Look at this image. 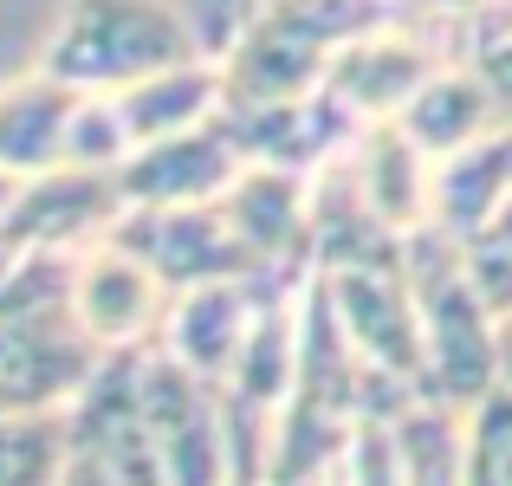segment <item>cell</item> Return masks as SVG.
<instances>
[{"mask_svg": "<svg viewBox=\"0 0 512 486\" xmlns=\"http://www.w3.org/2000/svg\"><path fill=\"white\" fill-rule=\"evenodd\" d=\"M59 486H169L137 402V350H104L72 396V467Z\"/></svg>", "mask_w": 512, "mask_h": 486, "instance_id": "cell-6", "label": "cell"}, {"mask_svg": "<svg viewBox=\"0 0 512 486\" xmlns=\"http://www.w3.org/2000/svg\"><path fill=\"white\" fill-rule=\"evenodd\" d=\"M396 376L370 370L363 350L350 344V331L331 312L325 286H305V318H299V376H292L286 415H279V441H273V474L266 486H331L350 454V435L370 415V402Z\"/></svg>", "mask_w": 512, "mask_h": 486, "instance_id": "cell-1", "label": "cell"}, {"mask_svg": "<svg viewBox=\"0 0 512 486\" xmlns=\"http://www.w3.org/2000/svg\"><path fill=\"white\" fill-rule=\"evenodd\" d=\"M175 305V286L130 247L124 234L85 240L65 273V312L91 350H137L163 337V318Z\"/></svg>", "mask_w": 512, "mask_h": 486, "instance_id": "cell-7", "label": "cell"}, {"mask_svg": "<svg viewBox=\"0 0 512 486\" xmlns=\"http://www.w3.org/2000/svg\"><path fill=\"white\" fill-rule=\"evenodd\" d=\"M454 240H461V266L480 286V299L493 305V318H512V195L480 227H467Z\"/></svg>", "mask_w": 512, "mask_h": 486, "instance_id": "cell-19", "label": "cell"}, {"mask_svg": "<svg viewBox=\"0 0 512 486\" xmlns=\"http://www.w3.org/2000/svg\"><path fill=\"white\" fill-rule=\"evenodd\" d=\"M234 486H253V480H234Z\"/></svg>", "mask_w": 512, "mask_h": 486, "instance_id": "cell-25", "label": "cell"}, {"mask_svg": "<svg viewBox=\"0 0 512 486\" xmlns=\"http://www.w3.org/2000/svg\"><path fill=\"white\" fill-rule=\"evenodd\" d=\"M312 273L325 286L338 324L350 331V344L363 350V363L409 389H428L422 312H415V279H409V260H402V240L344 253V260H325Z\"/></svg>", "mask_w": 512, "mask_h": 486, "instance_id": "cell-5", "label": "cell"}, {"mask_svg": "<svg viewBox=\"0 0 512 486\" xmlns=\"http://www.w3.org/2000/svg\"><path fill=\"white\" fill-rule=\"evenodd\" d=\"M247 162H253L247 143L234 137V124L221 111L208 124L182 130V137L143 143L117 169V195H124V208H195V201H221Z\"/></svg>", "mask_w": 512, "mask_h": 486, "instance_id": "cell-10", "label": "cell"}, {"mask_svg": "<svg viewBox=\"0 0 512 486\" xmlns=\"http://www.w3.org/2000/svg\"><path fill=\"white\" fill-rule=\"evenodd\" d=\"M448 59H461L454 39H441L435 26L409 20V13H389L383 26H370L363 39H350L338 59H331L325 91L370 130V124H383V117H402V104H409Z\"/></svg>", "mask_w": 512, "mask_h": 486, "instance_id": "cell-8", "label": "cell"}, {"mask_svg": "<svg viewBox=\"0 0 512 486\" xmlns=\"http://www.w3.org/2000/svg\"><path fill=\"white\" fill-rule=\"evenodd\" d=\"M78 111H85V91L65 85L46 65L7 78V85H0V169H13L20 182L65 169V162H72Z\"/></svg>", "mask_w": 512, "mask_h": 486, "instance_id": "cell-13", "label": "cell"}, {"mask_svg": "<svg viewBox=\"0 0 512 486\" xmlns=\"http://www.w3.org/2000/svg\"><path fill=\"white\" fill-rule=\"evenodd\" d=\"M338 46H325L318 33H305L292 13H279L266 0V13L247 26L234 52L221 59V85H227V111H260V104H292L325 91Z\"/></svg>", "mask_w": 512, "mask_h": 486, "instance_id": "cell-12", "label": "cell"}, {"mask_svg": "<svg viewBox=\"0 0 512 486\" xmlns=\"http://www.w3.org/2000/svg\"><path fill=\"white\" fill-rule=\"evenodd\" d=\"M20 188H26L20 175H13V169H0V227L13 221V208H20Z\"/></svg>", "mask_w": 512, "mask_h": 486, "instance_id": "cell-23", "label": "cell"}, {"mask_svg": "<svg viewBox=\"0 0 512 486\" xmlns=\"http://www.w3.org/2000/svg\"><path fill=\"white\" fill-rule=\"evenodd\" d=\"M111 234H124L156 273L182 286H208V279H253L266 273L260 253L234 234L221 201H195V208H124Z\"/></svg>", "mask_w": 512, "mask_h": 486, "instance_id": "cell-9", "label": "cell"}, {"mask_svg": "<svg viewBox=\"0 0 512 486\" xmlns=\"http://www.w3.org/2000/svg\"><path fill=\"white\" fill-rule=\"evenodd\" d=\"M137 402L169 486H234V428L221 383L188 370L163 337L137 344Z\"/></svg>", "mask_w": 512, "mask_h": 486, "instance_id": "cell-4", "label": "cell"}, {"mask_svg": "<svg viewBox=\"0 0 512 486\" xmlns=\"http://www.w3.org/2000/svg\"><path fill=\"white\" fill-rule=\"evenodd\" d=\"M506 195H512V124L435 162V208H428V227L467 234V227H480Z\"/></svg>", "mask_w": 512, "mask_h": 486, "instance_id": "cell-17", "label": "cell"}, {"mask_svg": "<svg viewBox=\"0 0 512 486\" xmlns=\"http://www.w3.org/2000/svg\"><path fill=\"white\" fill-rule=\"evenodd\" d=\"M182 59H208L169 0H65L39 65L78 91H124Z\"/></svg>", "mask_w": 512, "mask_h": 486, "instance_id": "cell-3", "label": "cell"}, {"mask_svg": "<svg viewBox=\"0 0 512 486\" xmlns=\"http://www.w3.org/2000/svg\"><path fill=\"white\" fill-rule=\"evenodd\" d=\"M169 7L188 20V33H195V46L208 59H227L247 39V26L266 13V0H169Z\"/></svg>", "mask_w": 512, "mask_h": 486, "instance_id": "cell-21", "label": "cell"}, {"mask_svg": "<svg viewBox=\"0 0 512 486\" xmlns=\"http://www.w3.org/2000/svg\"><path fill=\"white\" fill-rule=\"evenodd\" d=\"M117 117H124L130 143H163V137H182V130L208 124V117L227 111V85H221V59H182V65H163V72L137 78V85L111 91ZM130 150V156H137Z\"/></svg>", "mask_w": 512, "mask_h": 486, "instance_id": "cell-16", "label": "cell"}, {"mask_svg": "<svg viewBox=\"0 0 512 486\" xmlns=\"http://www.w3.org/2000/svg\"><path fill=\"white\" fill-rule=\"evenodd\" d=\"M72 467V409H0V486H59Z\"/></svg>", "mask_w": 512, "mask_h": 486, "instance_id": "cell-18", "label": "cell"}, {"mask_svg": "<svg viewBox=\"0 0 512 486\" xmlns=\"http://www.w3.org/2000/svg\"><path fill=\"white\" fill-rule=\"evenodd\" d=\"M467 486H512V383L467 409Z\"/></svg>", "mask_w": 512, "mask_h": 486, "instance_id": "cell-20", "label": "cell"}, {"mask_svg": "<svg viewBox=\"0 0 512 486\" xmlns=\"http://www.w3.org/2000/svg\"><path fill=\"white\" fill-rule=\"evenodd\" d=\"M402 260L415 279L422 312V357H428V396L474 409L500 376V318L480 299V286L461 266V240L441 227H415L402 240Z\"/></svg>", "mask_w": 512, "mask_h": 486, "instance_id": "cell-2", "label": "cell"}, {"mask_svg": "<svg viewBox=\"0 0 512 486\" xmlns=\"http://www.w3.org/2000/svg\"><path fill=\"white\" fill-rule=\"evenodd\" d=\"M396 124L441 162V156L467 150V143L493 137V130H506V124H512V111H506L500 85H493V78L480 72L474 59H448L422 91H415L409 104H402Z\"/></svg>", "mask_w": 512, "mask_h": 486, "instance_id": "cell-14", "label": "cell"}, {"mask_svg": "<svg viewBox=\"0 0 512 486\" xmlns=\"http://www.w3.org/2000/svg\"><path fill=\"white\" fill-rule=\"evenodd\" d=\"M331 486H344V474H338V480H331Z\"/></svg>", "mask_w": 512, "mask_h": 486, "instance_id": "cell-24", "label": "cell"}, {"mask_svg": "<svg viewBox=\"0 0 512 486\" xmlns=\"http://www.w3.org/2000/svg\"><path fill=\"white\" fill-rule=\"evenodd\" d=\"M286 273H253V279H208V286H182L163 318V344L188 370H201L208 383H227L234 363L247 357L260 312L273 299V286Z\"/></svg>", "mask_w": 512, "mask_h": 486, "instance_id": "cell-11", "label": "cell"}, {"mask_svg": "<svg viewBox=\"0 0 512 486\" xmlns=\"http://www.w3.org/2000/svg\"><path fill=\"white\" fill-rule=\"evenodd\" d=\"M350 169H357L363 201L376 208L383 227H396V234L428 227V208H435V156H428L396 117L370 124L350 143Z\"/></svg>", "mask_w": 512, "mask_h": 486, "instance_id": "cell-15", "label": "cell"}, {"mask_svg": "<svg viewBox=\"0 0 512 486\" xmlns=\"http://www.w3.org/2000/svg\"><path fill=\"white\" fill-rule=\"evenodd\" d=\"M467 59L480 65V72L500 85L506 111H512V0H500V7L487 13V20L474 26V46H467Z\"/></svg>", "mask_w": 512, "mask_h": 486, "instance_id": "cell-22", "label": "cell"}]
</instances>
